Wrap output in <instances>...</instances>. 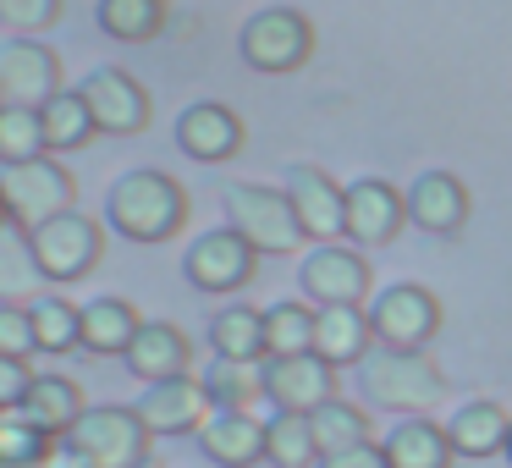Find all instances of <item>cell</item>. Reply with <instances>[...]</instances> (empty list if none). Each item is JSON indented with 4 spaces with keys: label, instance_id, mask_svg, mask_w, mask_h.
Instances as JSON below:
<instances>
[{
    "label": "cell",
    "instance_id": "d6986e66",
    "mask_svg": "<svg viewBox=\"0 0 512 468\" xmlns=\"http://www.w3.org/2000/svg\"><path fill=\"white\" fill-rule=\"evenodd\" d=\"M122 364L133 369V380H144V386L182 380L193 369V342H188V331L171 325V320H144L133 336V347L122 353Z\"/></svg>",
    "mask_w": 512,
    "mask_h": 468
},
{
    "label": "cell",
    "instance_id": "b9f144b4",
    "mask_svg": "<svg viewBox=\"0 0 512 468\" xmlns=\"http://www.w3.org/2000/svg\"><path fill=\"white\" fill-rule=\"evenodd\" d=\"M6 226H12V221H6V199H0V232H6Z\"/></svg>",
    "mask_w": 512,
    "mask_h": 468
},
{
    "label": "cell",
    "instance_id": "ba28073f",
    "mask_svg": "<svg viewBox=\"0 0 512 468\" xmlns=\"http://www.w3.org/2000/svg\"><path fill=\"white\" fill-rule=\"evenodd\" d=\"M369 325H375L380 347H408V353H424L441 331V298L419 281H397V287H380L369 298Z\"/></svg>",
    "mask_w": 512,
    "mask_h": 468
},
{
    "label": "cell",
    "instance_id": "d590c367",
    "mask_svg": "<svg viewBox=\"0 0 512 468\" xmlns=\"http://www.w3.org/2000/svg\"><path fill=\"white\" fill-rule=\"evenodd\" d=\"M67 0H0V28L6 39H45L61 23Z\"/></svg>",
    "mask_w": 512,
    "mask_h": 468
},
{
    "label": "cell",
    "instance_id": "52a82bcc",
    "mask_svg": "<svg viewBox=\"0 0 512 468\" xmlns=\"http://www.w3.org/2000/svg\"><path fill=\"white\" fill-rule=\"evenodd\" d=\"M28 248H34L39 276L50 287H67V281H83L105 259V226L83 210H67L56 221H45L39 232H28Z\"/></svg>",
    "mask_w": 512,
    "mask_h": 468
},
{
    "label": "cell",
    "instance_id": "f1b7e54d",
    "mask_svg": "<svg viewBox=\"0 0 512 468\" xmlns=\"http://www.w3.org/2000/svg\"><path fill=\"white\" fill-rule=\"evenodd\" d=\"M204 391H210L215 413H254V402H265V364L215 358L204 369Z\"/></svg>",
    "mask_w": 512,
    "mask_h": 468
},
{
    "label": "cell",
    "instance_id": "7bdbcfd3",
    "mask_svg": "<svg viewBox=\"0 0 512 468\" xmlns=\"http://www.w3.org/2000/svg\"><path fill=\"white\" fill-rule=\"evenodd\" d=\"M507 457H512V441H507Z\"/></svg>",
    "mask_w": 512,
    "mask_h": 468
},
{
    "label": "cell",
    "instance_id": "4fadbf2b",
    "mask_svg": "<svg viewBox=\"0 0 512 468\" xmlns=\"http://www.w3.org/2000/svg\"><path fill=\"white\" fill-rule=\"evenodd\" d=\"M287 199H292V215H298L303 237L309 243H336L347 226V188L331 177V171L309 166V160H298V166H287Z\"/></svg>",
    "mask_w": 512,
    "mask_h": 468
},
{
    "label": "cell",
    "instance_id": "5b68a950",
    "mask_svg": "<svg viewBox=\"0 0 512 468\" xmlns=\"http://www.w3.org/2000/svg\"><path fill=\"white\" fill-rule=\"evenodd\" d=\"M237 56L265 78H287V72L309 67L314 56V23L298 6H265L237 28Z\"/></svg>",
    "mask_w": 512,
    "mask_h": 468
},
{
    "label": "cell",
    "instance_id": "74e56055",
    "mask_svg": "<svg viewBox=\"0 0 512 468\" xmlns=\"http://www.w3.org/2000/svg\"><path fill=\"white\" fill-rule=\"evenodd\" d=\"M34 320L28 303H0V358H34Z\"/></svg>",
    "mask_w": 512,
    "mask_h": 468
},
{
    "label": "cell",
    "instance_id": "d4e9b609",
    "mask_svg": "<svg viewBox=\"0 0 512 468\" xmlns=\"http://www.w3.org/2000/svg\"><path fill=\"white\" fill-rule=\"evenodd\" d=\"M215 358H237V364H265V309L254 303H226L204 331Z\"/></svg>",
    "mask_w": 512,
    "mask_h": 468
},
{
    "label": "cell",
    "instance_id": "7a4b0ae2",
    "mask_svg": "<svg viewBox=\"0 0 512 468\" xmlns=\"http://www.w3.org/2000/svg\"><path fill=\"white\" fill-rule=\"evenodd\" d=\"M358 386L375 408L386 413H430L441 402L446 380L441 369L430 364V353H408V347H369V358L358 364Z\"/></svg>",
    "mask_w": 512,
    "mask_h": 468
},
{
    "label": "cell",
    "instance_id": "ac0fdd59",
    "mask_svg": "<svg viewBox=\"0 0 512 468\" xmlns=\"http://www.w3.org/2000/svg\"><path fill=\"white\" fill-rule=\"evenodd\" d=\"M474 215V199H468L463 177L452 171H419L408 188V221L430 237H457Z\"/></svg>",
    "mask_w": 512,
    "mask_h": 468
},
{
    "label": "cell",
    "instance_id": "44dd1931",
    "mask_svg": "<svg viewBox=\"0 0 512 468\" xmlns=\"http://www.w3.org/2000/svg\"><path fill=\"white\" fill-rule=\"evenodd\" d=\"M446 441L457 457H507L512 441V413L490 397H474L446 419Z\"/></svg>",
    "mask_w": 512,
    "mask_h": 468
},
{
    "label": "cell",
    "instance_id": "ab89813d",
    "mask_svg": "<svg viewBox=\"0 0 512 468\" xmlns=\"http://www.w3.org/2000/svg\"><path fill=\"white\" fill-rule=\"evenodd\" d=\"M320 468H386V452H380V441H364V446H347V452L320 457Z\"/></svg>",
    "mask_w": 512,
    "mask_h": 468
},
{
    "label": "cell",
    "instance_id": "1f68e13d",
    "mask_svg": "<svg viewBox=\"0 0 512 468\" xmlns=\"http://www.w3.org/2000/svg\"><path fill=\"white\" fill-rule=\"evenodd\" d=\"M265 463L270 468H320L314 424L298 413H270L265 419Z\"/></svg>",
    "mask_w": 512,
    "mask_h": 468
},
{
    "label": "cell",
    "instance_id": "f35d334b",
    "mask_svg": "<svg viewBox=\"0 0 512 468\" xmlns=\"http://www.w3.org/2000/svg\"><path fill=\"white\" fill-rule=\"evenodd\" d=\"M34 369L28 358H0V413H17L28 402V386H34Z\"/></svg>",
    "mask_w": 512,
    "mask_h": 468
},
{
    "label": "cell",
    "instance_id": "277c9868",
    "mask_svg": "<svg viewBox=\"0 0 512 468\" xmlns=\"http://www.w3.org/2000/svg\"><path fill=\"white\" fill-rule=\"evenodd\" d=\"M226 204V226L243 237L254 254H292L303 248V226L292 215L287 188H270V182H232L221 193Z\"/></svg>",
    "mask_w": 512,
    "mask_h": 468
},
{
    "label": "cell",
    "instance_id": "d6a6232c",
    "mask_svg": "<svg viewBox=\"0 0 512 468\" xmlns=\"http://www.w3.org/2000/svg\"><path fill=\"white\" fill-rule=\"evenodd\" d=\"M50 281L39 276L34 265V248H28V232L6 226L0 232V303H34Z\"/></svg>",
    "mask_w": 512,
    "mask_h": 468
},
{
    "label": "cell",
    "instance_id": "7c38bea8",
    "mask_svg": "<svg viewBox=\"0 0 512 468\" xmlns=\"http://www.w3.org/2000/svg\"><path fill=\"white\" fill-rule=\"evenodd\" d=\"M259 270V254L232 232V226H215V232L193 237L188 254H182V276L199 292H243Z\"/></svg>",
    "mask_w": 512,
    "mask_h": 468
},
{
    "label": "cell",
    "instance_id": "7402d4cb",
    "mask_svg": "<svg viewBox=\"0 0 512 468\" xmlns=\"http://www.w3.org/2000/svg\"><path fill=\"white\" fill-rule=\"evenodd\" d=\"M193 441L221 468H259L265 463V419H254V413H210V424Z\"/></svg>",
    "mask_w": 512,
    "mask_h": 468
},
{
    "label": "cell",
    "instance_id": "3957f363",
    "mask_svg": "<svg viewBox=\"0 0 512 468\" xmlns=\"http://www.w3.org/2000/svg\"><path fill=\"white\" fill-rule=\"evenodd\" d=\"M0 199H6V221L17 232H39L45 221L78 210V177L67 160L39 155L28 166H0Z\"/></svg>",
    "mask_w": 512,
    "mask_h": 468
},
{
    "label": "cell",
    "instance_id": "6da1fadb",
    "mask_svg": "<svg viewBox=\"0 0 512 468\" xmlns=\"http://www.w3.org/2000/svg\"><path fill=\"white\" fill-rule=\"evenodd\" d=\"M105 221L127 243H171L188 226V188L155 166L122 171L105 193Z\"/></svg>",
    "mask_w": 512,
    "mask_h": 468
},
{
    "label": "cell",
    "instance_id": "ffe728a7",
    "mask_svg": "<svg viewBox=\"0 0 512 468\" xmlns=\"http://www.w3.org/2000/svg\"><path fill=\"white\" fill-rule=\"evenodd\" d=\"M375 347V325H369V303H331L314 309V358L331 369H358Z\"/></svg>",
    "mask_w": 512,
    "mask_h": 468
},
{
    "label": "cell",
    "instance_id": "836d02e7",
    "mask_svg": "<svg viewBox=\"0 0 512 468\" xmlns=\"http://www.w3.org/2000/svg\"><path fill=\"white\" fill-rule=\"evenodd\" d=\"M309 424H314V441H320V457H331V452H347V446L375 441V435H369V413L358 408V402H347V397L325 402V408L314 413Z\"/></svg>",
    "mask_w": 512,
    "mask_h": 468
},
{
    "label": "cell",
    "instance_id": "30bf717a",
    "mask_svg": "<svg viewBox=\"0 0 512 468\" xmlns=\"http://www.w3.org/2000/svg\"><path fill=\"white\" fill-rule=\"evenodd\" d=\"M78 94H83V105H89L94 127H100V133H111V138L144 133L149 116H155V111H149V89L127 67H94V72H83Z\"/></svg>",
    "mask_w": 512,
    "mask_h": 468
},
{
    "label": "cell",
    "instance_id": "4dcf8cb0",
    "mask_svg": "<svg viewBox=\"0 0 512 468\" xmlns=\"http://www.w3.org/2000/svg\"><path fill=\"white\" fill-rule=\"evenodd\" d=\"M314 353V303L281 298L265 309V358H298Z\"/></svg>",
    "mask_w": 512,
    "mask_h": 468
},
{
    "label": "cell",
    "instance_id": "603a6c76",
    "mask_svg": "<svg viewBox=\"0 0 512 468\" xmlns=\"http://www.w3.org/2000/svg\"><path fill=\"white\" fill-rule=\"evenodd\" d=\"M83 408H89V402H83L78 380L50 369V375H39L34 386H28V402H23L17 413H23V419L34 424L45 441H67V430L83 419Z\"/></svg>",
    "mask_w": 512,
    "mask_h": 468
},
{
    "label": "cell",
    "instance_id": "9a60e30c",
    "mask_svg": "<svg viewBox=\"0 0 512 468\" xmlns=\"http://www.w3.org/2000/svg\"><path fill=\"white\" fill-rule=\"evenodd\" d=\"M265 402L276 413H298L314 419L325 402H336V369L314 353L298 358H265Z\"/></svg>",
    "mask_w": 512,
    "mask_h": 468
},
{
    "label": "cell",
    "instance_id": "5bb4252c",
    "mask_svg": "<svg viewBox=\"0 0 512 468\" xmlns=\"http://www.w3.org/2000/svg\"><path fill=\"white\" fill-rule=\"evenodd\" d=\"M408 226V193L386 177H358L347 182V226L342 237L358 248H386Z\"/></svg>",
    "mask_w": 512,
    "mask_h": 468
},
{
    "label": "cell",
    "instance_id": "2e32d148",
    "mask_svg": "<svg viewBox=\"0 0 512 468\" xmlns=\"http://www.w3.org/2000/svg\"><path fill=\"white\" fill-rule=\"evenodd\" d=\"M243 144H248L243 116L221 100H193L188 111L177 116V149L188 160H199V166H221V160H232Z\"/></svg>",
    "mask_w": 512,
    "mask_h": 468
},
{
    "label": "cell",
    "instance_id": "8fae6325",
    "mask_svg": "<svg viewBox=\"0 0 512 468\" xmlns=\"http://www.w3.org/2000/svg\"><path fill=\"white\" fill-rule=\"evenodd\" d=\"M369 259L358 248L342 243H314L298 265V292L314 309H331V303H364L369 298Z\"/></svg>",
    "mask_w": 512,
    "mask_h": 468
},
{
    "label": "cell",
    "instance_id": "e575fe53",
    "mask_svg": "<svg viewBox=\"0 0 512 468\" xmlns=\"http://www.w3.org/2000/svg\"><path fill=\"white\" fill-rule=\"evenodd\" d=\"M39 155H50L39 111H28V105H0V166H28Z\"/></svg>",
    "mask_w": 512,
    "mask_h": 468
},
{
    "label": "cell",
    "instance_id": "9c48e42d",
    "mask_svg": "<svg viewBox=\"0 0 512 468\" xmlns=\"http://www.w3.org/2000/svg\"><path fill=\"white\" fill-rule=\"evenodd\" d=\"M67 89V67L45 39H0V105H50Z\"/></svg>",
    "mask_w": 512,
    "mask_h": 468
},
{
    "label": "cell",
    "instance_id": "60d3db41",
    "mask_svg": "<svg viewBox=\"0 0 512 468\" xmlns=\"http://www.w3.org/2000/svg\"><path fill=\"white\" fill-rule=\"evenodd\" d=\"M34 468H89V457H83L78 446H67V441H50L45 457H39Z\"/></svg>",
    "mask_w": 512,
    "mask_h": 468
},
{
    "label": "cell",
    "instance_id": "cb8c5ba5",
    "mask_svg": "<svg viewBox=\"0 0 512 468\" xmlns=\"http://www.w3.org/2000/svg\"><path fill=\"white\" fill-rule=\"evenodd\" d=\"M380 452H386V468H452L457 463L452 441H446V424H430L424 413L391 424Z\"/></svg>",
    "mask_w": 512,
    "mask_h": 468
},
{
    "label": "cell",
    "instance_id": "4316f807",
    "mask_svg": "<svg viewBox=\"0 0 512 468\" xmlns=\"http://www.w3.org/2000/svg\"><path fill=\"white\" fill-rule=\"evenodd\" d=\"M166 0H94V23L116 45H149L166 28Z\"/></svg>",
    "mask_w": 512,
    "mask_h": 468
},
{
    "label": "cell",
    "instance_id": "f546056e",
    "mask_svg": "<svg viewBox=\"0 0 512 468\" xmlns=\"http://www.w3.org/2000/svg\"><path fill=\"white\" fill-rule=\"evenodd\" d=\"M39 122H45L50 155H72V149H83L89 138H100V127H94L89 105H83V94H78V83L61 89L50 105H39Z\"/></svg>",
    "mask_w": 512,
    "mask_h": 468
},
{
    "label": "cell",
    "instance_id": "e0dca14e",
    "mask_svg": "<svg viewBox=\"0 0 512 468\" xmlns=\"http://www.w3.org/2000/svg\"><path fill=\"white\" fill-rule=\"evenodd\" d=\"M138 419H144L149 435H199L210 424L215 402L204 391V380L182 375V380H160V386H144V397L133 402Z\"/></svg>",
    "mask_w": 512,
    "mask_h": 468
},
{
    "label": "cell",
    "instance_id": "8992f818",
    "mask_svg": "<svg viewBox=\"0 0 512 468\" xmlns=\"http://www.w3.org/2000/svg\"><path fill=\"white\" fill-rule=\"evenodd\" d=\"M149 441L155 435L144 430L138 408H122V402H94L67 430V446H78L89 468H149Z\"/></svg>",
    "mask_w": 512,
    "mask_h": 468
},
{
    "label": "cell",
    "instance_id": "8d00e7d4",
    "mask_svg": "<svg viewBox=\"0 0 512 468\" xmlns=\"http://www.w3.org/2000/svg\"><path fill=\"white\" fill-rule=\"evenodd\" d=\"M45 435L23 419V413H0V463H28L34 468L45 457Z\"/></svg>",
    "mask_w": 512,
    "mask_h": 468
},
{
    "label": "cell",
    "instance_id": "83f0119b",
    "mask_svg": "<svg viewBox=\"0 0 512 468\" xmlns=\"http://www.w3.org/2000/svg\"><path fill=\"white\" fill-rule=\"evenodd\" d=\"M28 320H34V347L50 358H67L83 342V303L61 298V292H39L28 303Z\"/></svg>",
    "mask_w": 512,
    "mask_h": 468
},
{
    "label": "cell",
    "instance_id": "484cf974",
    "mask_svg": "<svg viewBox=\"0 0 512 468\" xmlns=\"http://www.w3.org/2000/svg\"><path fill=\"white\" fill-rule=\"evenodd\" d=\"M138 309L127 298H89L83 303V353H94V358H122L127 347H133V336H138Z\"/></svg>",
    "mask_w": 512,
    "mask_h": 468
}]
</instances>
